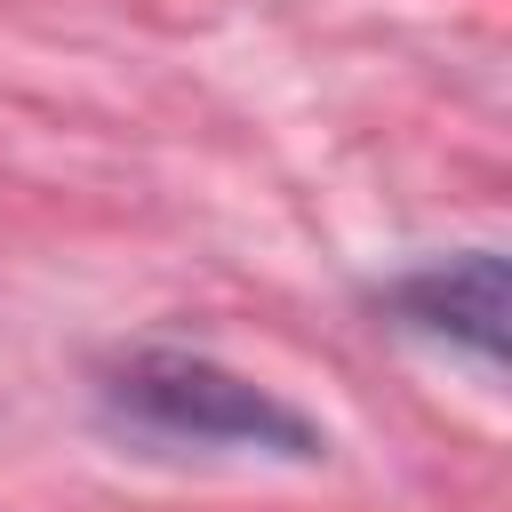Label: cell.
I'll return each instance as SVG.
<instances>
[{
	"mask_svg": "<svg viewBox=\"0 0 512 512\" xmlns=\"http://www.w3.org/2000/svg\"><path fill=\"white\" fill-rule=\"evenodd\" d=\"M376 304H384L400 328H416V336H432V344H456V352H472L480 368H504L512 280H504V256H496V248H464V256L416 264V272L384 280Z\"/></svg>",
	"mask_w": 512,
	"mask_h": 512,
	"instance_id": "obj_2",
	"label": "cell"
},
{
	"mask_svg": "<svg viewBox=\"0 0 512 512\" xmlns=\"http://www.w3.org/2000/svg\"><path fill=\"white\" fill-rule=\"evenodd\" d=\"M104 424L152 448H200V456H272V464H320L328 432L288 408L272 384L208 360V352H136L104 376Z\"/></svg>",
	"mask_w": 512,
	"mask_h": 512,
	"instance_id": "obj_1",
	"label": "cell"
}]
</instances>
